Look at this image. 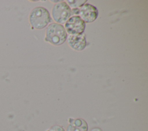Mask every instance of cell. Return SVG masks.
<instances>
[{"label": "cell", "instance_id": "obj_1", "mask_svg": "<svg viewBox=\"0 0 148 131\" xmlns=\"http://www.w3.org/2000/svg\"><path fill=\"white\" fill-rule=\"evenodd\" d=\"M67 38V33L64 27L57 23H51L46 29L45 41L56 46L61 45Z\"/></svg>", "mask_w": 148, "mask_h": 131}, {"label": "cell", "instance_id": "obj_2", "mask_svg": "<svg viewBox=\"0 0 148 131\" xmlns=\"http://www.w3.org/2000/svg\"><path fill=\"white\" fill-rule=\"evenodd\" d=\"M29 20L34 28L40 29L48 25L51 21V17L46 9L43 7H36L31 12Z\"/></svg>", "mask_w": 148, "mask_h": 131}, {"label": "cell", "instance_id": "obj_3", "mask_svg": "<svg viewBox=\"0 0 148 131\" xmlns=\"http://www.w3.org/2000/svg\"><path fill=\"white\" fill-rule=\"evenodd\" d=\"M71 16V9L65 2L56 4L53 8L52 16L57 24L65 23Z\"/></svg>", "mask_w": 148, "mask_h": 131}, {"label": "cell", "instance_id": "obj_4", "mask_svg": "<svg viewBox=\"0 0 148 131\" xmlns=\"http://www.w3.org/2000/svg\"><path fill=\"white\" fill-rule=\"evenodd\" d=\"M85 27V23L79 16H72L65 22L64 28L71 35H75L82 34Z\"/></svg>", "mask_w": 148, "mask_h": 131}, {"label": "cell", "instance_id": "obj_5", "mask_svg": "<svg viewBox=\"0 0 148 131\" xmlns=\"http://www.w3.org/2000/svg\"><path fill=\"white\" fill-rule=\"evenodd\" d=\"M79 10V17L84 23L93 22L98 17L97 9L91 4L86 3L82 5Z\"/></svg>", "mask_w": 148, "mask_h": 131}, {"label": "cell", "instance_id": "obj_6", "mask_svg": "<svg viewBox=\"0 0 148 131\" xmlns=\"http://www.w3.org/2000/svg\"><path fill=\"white\" fill-rule=\"evenodd\" d=\"M67 42L71 47L76 51L83 50L87 44L84 34L69 35L68 37Z\"/></svg>", "mask_w": 148, "mask_h": 131}, {"label": "cell", "instance_id": "obj_7", "mask_svg": "<svg viewBox=\"0 0 148 131\" xmlns=\"http://www.w3.org/2000/svg\"><path fill=\"white\" fill-rule=\"evenodd\" d=\"M66 131H88V125L83 119L69 118Z\"/></svg>", "mask_w": 148, "mask_h": 131}, {"label": "cell", "instance_id": "obj_8", "mask_svg": "<svg viewBox=\"0 0 148 131\" xmlns=\"http://www.w3.org/2000/svg\"><path fill=\"white\" fill-rule=\"evenodd\" d=\"M70 7L73 8V9L77 8L78 7H80L84 5L87 1H67Z\"/></svg>", "mask_w": 148, "mask_h": 131}, {"label": "cell", "instance_id": "obj_9", "mask_svg": "<svg viewBox=\"0 0 148 131\" xmlns=\"http://www.w3.org/2000/svg\"><path fill=\"white\" fill-rule=\"evenodd\" d=\"M47 131H65V130L64 129V128L61 126H58V125H54L52 127H51Z\"/></svg>", "mask_w": 148, "mask_h": 131}]
</instances>
